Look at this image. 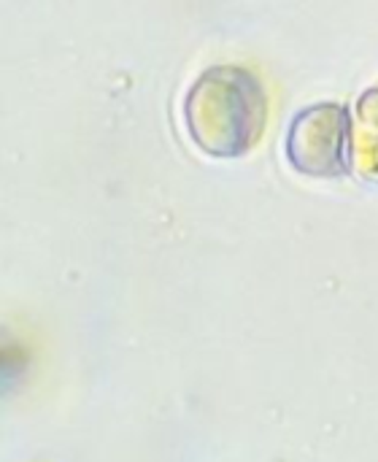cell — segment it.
<instances>
[{
	"label": "cell",
	"mask_w": 378,
	"mask_h": 462,
	"mask_svg": "<svg viewBox=\"0 0 378 462\" xmlns=\"http://www.w3.org/2000/svg\"><path fill=\"white\" fill-rule=\"evenodd\" d=\"M184 122L203 154L217 160L244 157L265 135L268 89L244 65L206 68L184 95Z\"/></svg>",
	"instance_id": "cell-1"
},
{
	"label": "cell",
	"mask_w": 378,
	"mask_h": 462,
	"mask_svg": "<svg viewBox=\"0 0 378 462\" xmlns=\"http://www.w3.org/2000/svg\"><path fill=\"white\" fill-rule=\"evenodd\" d=\"M349 111L341 103H314L295 114L287 133V162L309 179H341L349 171Z\"/></svg>",
	"instance_id": "cell-2"
},
{
	"label": "cell",
	"mask_w": 378,
	"mask_h": 462,
	"mask_svg": "<svg viewBox=\"0 0 378 462\" xmlns=\"http://www.w3.org/2000/svg\"><path fill=\"white\" fill-rule=\"evenodd\" d=\"M352 157L355 171L365 181L378 184V81L357 100L352 127Z\"/></svg>",
	"instance_id": "cell-3"
}]
</instances>
